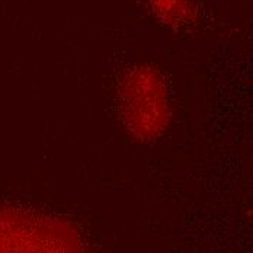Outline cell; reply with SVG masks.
<instances>
[{
	"instance_id": "1",
	"label": "cell",
	"mask_w": 253,
	"mask_h": 253,
	"mask_svg": "<svg viewBox=\"0 0 253 253\" xmlns=\"http://www.w3.org/2000/svg\"><path fill=\"white\" fill-rule=\"evenodd\" d=\"M0 253H82L75 226L31 210L0 208Z\"/></svg>"
},
{
	"instance_id": "2",
	"label": "cell",
	"mask_w": 253,
	"mask_h": 253,
	"mask_svg": "<svg viewBox=\"0 0 253 253\" xmlns=\"http://www.w3.org/2000/svg\"><path fill=\"white\" fill-rule=\"evenodd\" d=\"M121 109L126 128L140 140L154 137L168 123L166 87L149 67L131 70L123 82Z\"/></svg>"
},
{
	"instance_id": "3",
	"label": "cell",
	"mask_w": 253,
	"mask_h": 253,
	"mask_svg": "<svg viewBox=\"0 0 253 253\" xmlns=\"http://www.w3.org/2000/svg\"><path fill=\"white\" fill-rule=\"evenodd\" d=\"M156 12L163 15L166 21H182L189 16V7L183 0H153Z\"/></svg>"
}]
</instances>
